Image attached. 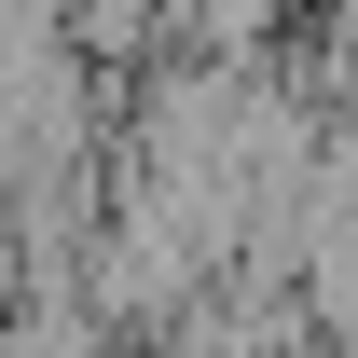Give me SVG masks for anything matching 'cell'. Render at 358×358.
<instances>
[{"mask_svg": "<svg viewBox=\"0 0 358 358\" xmlns=\"http://www.w3.org/2000/svg\"><path fill=\"white\" fill-rule=\"evenodd\" d=\"M331 96L358 110V0H331Z\"/></svg>", "mask_w": 358, "mask_h": 358, "instance_id": "6da1fadb", "label": "cell"}]
</instances>
